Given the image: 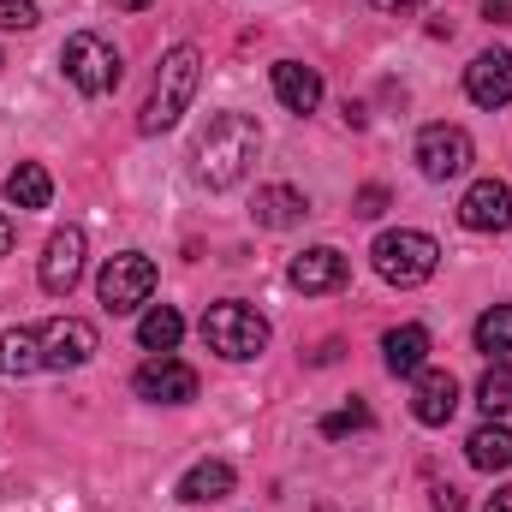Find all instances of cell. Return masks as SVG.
Masks as SVG:
<instances>
[{
	"label": "cell",
	"instance_id": "cell-1",
	"mask_svg": "<svg viewBox=\"0 0 512 512\" xmlns=\"http://www.w3.org/2000/svg\"><path fill=\"white\" fill-rule=\"evenodd\" d=\"M256 155H262V126H256L251 114H215L209 131L197 137V149H191L197 179H203L209 191H233V185L256 167Z\"/></svg>",
	"mask_w": 512,
	"mask_h": 512
},
{
	"label": "cell",
	"instance_id": "cell-2",
	"mask_svg": "<svg viewBox=\"0 0 512 512\" xmlns=\"http://www.w3.org/2000/svg\"><path fill=\"white\" fill-rule=\"evenodd\" d=\"M197 78H203V54L191 48V42H179V48H167L161 54V66H155V84H149V102H143V114H137V131H167L179 126V114L191 108V96H197Z\"/></svg>",
	"mask_w": 512,
	"mask_h": 512
},
{
	"label": "cell",
	"instance_id": "cell-3",
	"mask_svg": "<svg viewBox=\"0 0 512 512\" xmlns=\"http://www.w3.org/2000/svg\"><path fill=\"white\" fill-rule=\"evenodd\" d=\"M203 346L221 352L227 364H251L268 352V316L251 310L245 298H221L203 310Z\"/></svg>",
	"mask_w": 512,
	"mask_h": 512
},
{
	"label": "cell",
	"instance_id": "cell-4",
	"mask_svg": "<svg viewBox=\"0 0 512 512\" xmlns=\"http://www.w3.org/2000/svg\"><path fill=\"white\" fill-rule=\"evenodd\" d=\"M370 256H376V274H382L387 286H423V280L441 268V245H435L429 233H417V227L382 233Z\"/></svg>",
	"mask_w": 512,
	"mask_h": 512
},
{
	"label": "cell",
	"instance_id": "cell-5",
	"mask_svg": "<svg viewBox=\"0 0 512 512\" xmlns=\"http://www.w3.org/2000/svg\"><path fill=\"white\" fill-rule=\"evenodd\" d=\"M60 66H66V78H72L78 96H108V90L120 84V54H114V42L96 36V30H72L66 48H60Z\"/></svg>",
	"mask_w": 512,
	"mask_h": 512
},
{
	"label": "cell",
	"instance_id": "cell-6",
	"mask_svg": "<svg viewBox=\"0 0 512 512\" xmlns=\"http://www.w3.org/2000/svg\"><path fill=\"white\" fill-rule=\"evenodd\" d=\"M96 292H102V304L114 310V316H126V310H143L149 304V292H155V262L143 251H120L102 262V280H96Z\"/></svg>",
	"mask_w": 512,
	"mask_h": 512
},
{
	"label": "cell",
	"instance_id": "cell-7",
	"mask_svg": "<svg viewBox=\"0 0 512 512\" xmlns=\"http://www.w3.org/2000/svg\"><path fill=\"white\" fill-rule=\"evenodd\" d=\"M417 173L423 179H435V185H447V179H459L471 161H477V149H471V131L465 126H423L417 131Z\"/></svg>",
	"mask_w": 512,
	"mask_h": 512
},
{
	"label": "cell",
	"instance_id": "cell-8",
	"mask_svg": "<svg viewBox=\"0 0 512 512\" xmlns=\"http://www.w3.org/2000/svg\"><path fill=\"white\" fill-rule=\"evenodd\" d=\"M137 399H149V405H191L197 399V370L191 364H179L173 352H149V364H137Z\"/></svg>",
	"mask_w": 512,
	"mask_h": 512
},
{
	"label": "cell",
	"instance_id": "cell-9",
	"mask_svg": "<svg viewBox=\"0 0 512 512\" xmlns=\"http://www.w3.org/2000/svg\"><path fill=\"white\" fill-rule=\"evenodd\" d=\"M96 328L84 316H54L42 322V370H84L96 358Z\"/></svg>",
	"mask_w": 512,
	"mask_h": 512
},
{
	"label": "cell",
	"instance_id": "cell-10",
	"mask_svg": "<svg viewBox=\"0 0 512 512\" xmlns=\"http://www.w3.org/2000/svg\"><path fill=\"white\" fill-rule=\"evenodd\" d=\"M84 256H90V245H84V227H60V233L42 245V268H36L42 292H48V298H66V292L84 280Z\"/></svg>",
	"mask_w": 512,
	"mask_h": 512
},
{
	"label": "cell",
	"instance_id": "cell-11",
	"mask_svg": "<svg viewBox=\"0 0 512 512\" xmlns=\"http://www.w3.org/2000/svg\"><path fill=\"white\" fill-rule=\"evenodd\" d=\"M459 227L465 233H507L512 227V185L507 179H477L459 197Z\"/></svg>",
	"mask_w": 512,
	"mask_h": 512
},
{
	"label": "cell",
	"instance_id": "cell-12",
	"mask_svg": "<svg viewBox=\"0 0 512 512\" xmlns=\"http://www.w3.org/2000/svg\"><path fill=\"white\" fill-rule=\"evenodd\" d=\"M411 417L423 423V429H441V423H453V411H459V382H453V370H417L411 376Z\"/></svg>",
	"mask_w": 512,
	"mask_h": 512
},
{
	"label": "cell",
	"instance_id": "cell-13",
	"mask_svg": "<svg viewBox=\"0 0 512 512\" xmlns=\"http://www.w3.org/2000/svg\"><path fill=\"white\" fill-rule=\"evenodd\" d=\"M465 96L477 108H507L512 102V48H489L465 66Z\"/></svg>",
	"mask_w": 512,
	"mask_h": 512
},
{
	"label": "cell",
	"instance_id": "cell-14",
	"mask_svg": "<svg viewBox=\"0 0 512 512\" xmlns=\"http://www.w3.org/2000/svg\"><path fill=\"white\" fill-rule=\"evenodd\" d=\"M346 274H352V262L334 251V245H316V251L292 256V268H286V280H292L298 292H340Z\"/></svg>",
	"mask_w": 512,
	"mask_h": 512
},
{
	"label": "cell",
	"instance_id": "cell-15",
	"mask_svg": "<svg viewBox=\"0 0 512 512\" xmlns=\"http://www.w3.org/2000/svg\"><path fill=\"white\" fill-rule=\"evenodd\" d=\"M274 102H280L286 114H316V102H322V72L304 66V60H280V66H274Z\"/></svg>",
	"mask_w": 512,
	"mask_h": 512
},
{
	"label": "cell",
	"instance_id": "cell-16",
	"mask_svg": "<svg viewBox=\"0 0 512 512\" xmlns=\"http://www.w3.org/2000/svg\"><path fill=\"white\" fill-rule=\"evenodd\" d=\"M233 483H239V471H233L227 459H203V465H191V471L179 477V501H185V507H215V501L233 495Z\"/></svg>",
	"mask_w": 512,
	"mask_h": 512
},
{
	"label": "cell",
	"instance_id": "cell-17",
	"mask_svg": "<svg viewBox=\"0 0 512 512\" xmlns=\"http://www.w3.org/2000/svg\"><path fill=\"white\" fill-rule=\"evenodd\" d=\"M256 227H268V233H286V227H298L304 215H310V197L298 191V185H262L251 203Z\"/></svg>",
	"mask_w": 512,
	"mask_h": 512
},
{
	"label": "cell",
	"instance_id": "cell-18",
	"mask_svg": "<svg viewBox=\"0 0 512 512\" xmlns=\"http://www.w3.org/2000/svg\"><path fill=\"white\" fill-rule=\"evenodd\" d=\"M382 358H387V370H393V376H417V370L429 364V328H417V322L387 328Z\"/></svg>",
	"mask_w": 512,
	"mask_h": 512
},
{
	"label": "cell",
	"instance_id": "cell-19",
	"mask_svg": "<svg viewBox=\"0 0 512 512\" xmlns=\"http://www.w3.org/2000/svg\"><path fill=\"white\" fill-rule=\"evenodd\" d=\"M42 370V328H6L0 334V376H36Z\"/></svg>",
	"mask_w": 512,
	"mask_h": 512
},
{
	"label": "cell",
	"instance_id": "cell-20",
	"mask_svg": "<svg viewBox=\"0 0 512 512\" xmlns=\"http://www.w3.org/2000/svg\"><path fill=\"white\" fill-rule=\"evenodd\" d=\"M465 459H471L477 471H507L512 465V429L501 423V417H489V423L465 441Z\"/></svg>",
	"mask_w": 512,
	"mask_h": 512
},
{
	"label": "cell",
	"instance_id": "cell-21",
	"mask_svg": "<svg viewBox=\"0 0 512 512\" xmlns=\"http://www.w3.org/2000/svg\"><path fill=\"white\" fill-rule=\"evenodd\" d=\"M48 197H54V179H48V167H36V161H18V167L6 173V203H12V209H48Z\"/></svg>",
	"mask_w": 512,
	"mask_h": 512
},
{
	"label": "cell",
	"instance_id": "cell-22",
	"mask_svg": "<svg viewBox=\"0 0 512 512\" xmlns=\"http://www.w3.org/2000/svg\"><path fill=\"white\" fill-rule=\"evenodd\" d=\"M179 340H185V316H179L173 304L143 310V322H137V346H143V352H173Z\"/></svg>",
	"mask_w": 512,
	"mask_h": 512
},
{
	"label": "cell",
	"instance_id": "cell-23",
	"mask_svg": "<svg viewBox=\"0 0 512 512\" xmlns=\"http://www.w3.org/2000/svg\"><path fill=\"white\" fill-rule=\"evenodd\" d=\"M477 405H483V417H507L512 411V364L507 358H495V364L483 370V382H477Z\"/></svg>",
	"mask_w": 512,
	"mask_h": 512
},
{
	"label": "cell",
	"instance_id": "cell-24",
	"mask_svg": "<svg viewBox=\"0 0 512 512\" xmlns=\"http://www.w3.org/2000/svg\"><path fill=\"white\" fill-rule=\"evenodd\" d=\"M477 352H489V358L512 352V304H495V310L477 316Z\"/></svg>",
	"mask_w": 512,
	"mask_h": 512
},
{
	"label": "cell",
	"instance_id": "cell-25",
	"mask_svg": "<svg viewBox=\"0 0 512 512\" xmlns=\"http://www.w3.org/2000/svg\"><path fill=\"white\" fill-rule=\"evenodd\" d=\"M376 417H370V405H346V411H328L322 417V441H340V435H352V429H370Z\"/></svg>",
	"mask_w": 512,
	"mask_h": 512
},
{
	"label": "cell",
	"instance_id": "cell-26",
	"mask_svg": "<svg viewBox=\"0 0 512 512\" xmlns=\"http://www.w3.org/2000/svg\"><path fill=\"white\" fill-rule=\"evenodd\" d=\"M36 24H42L36 0H0V30H36Z\"/></svg>",
	"mask_w": 512,
	"mask_h": 512
},
{
	"label": "cell",
	"instance_id": "cell-27",
	"mask_svg": "<svg viewBox=\"0 0 512 512\" xmlns=\"http://www.w3.org/2000/svg\"><path fill=\"white\" fill-rule=\"evenodd\" d=\"M382 209H387V185H364L358 203H352V215H364V221H376Z\"/></svg>",
	"mask_w": 512,
	"mask_h": 512
},
{
	"label": "cell",
	"instance_id": "cell-28",
	"mask_svg": "<svg viewBox=\"0 0 512 512\" xmlns=\"http://www.w3.org/2000/svg\"><path fill=\"white\" fill-rule=\"evenodd\" d=\"M435 512H465V495H459L453 483H441V489H435Z\"/></svg>",
	"mask_w": 512,
	"mask_h": 512
},
{
	"label": "cell",
	"instance_id": "cell-29",
	"mask_svg": "<svg viewBox=\"0 0 512 512\" xmlns=\"http://www.w3.org/2000/svg\"><path fill=\"white\" fill-rule=\"evenodd\" d=\"M370 6H376V12H387V18H411L423 0H370Z\"/></svg>",
	"mask_w": 512,
	"mask_h": 512
},
{
	"label": "cell",
	"instance_id": "cell-30",
	"mask_svg": "<svg viewBox=\"0 0 512 512\" xmlns=\"http://www.w3.org/2000/svg\"><path fill=\"white\" fill-rule=\"evenodd\" d=\"M483 18L489 24H512V0H483Z\"/></svg>",
	"mask_w": 512,
	"mask_h": 512
},
{
	"label": "cell",
	"instance_id": "cell-31",
	"mask_svg": "<svg viewBox=\"0 0 512 512\" xmlns=\"http://www.w3.org/2000/svg\"><path fill=\"white\" fill-rule=\"evenodd\" d=\"M483 512H512V483L501 489V495H489V507H483Z\"/></svg>",
	"mask_w": 512,
	"mask_h": 512
},
{
	"label": "cell",
	"instance_id": "cell-32",
	"mask_svg": "<svg viewBox=\"0 0 512 512\" xmlns=\"http://www.w3.org/2000/svg\"><path fill=\"white\" fill-rule=\"evenodd\" d=\"M12 251V221H6V215H0V256Z\"/></svg>",
	"mask_w": 512,
	"mask_h": 512
},
{
	"label": "cell",
	"instance_id": "cell-33",
	"mask_svg": "<svg viewBox=\"0 0 512 512\" xmlns=\"http://www.w3.org/2000/svg\"><path fill=\"white\" fill-rule=\"evenodd\" d=\"M114 6H126V12H143V6H149V0H114Z\"/></svg>",
	"mask_w": 512,
	"mask_h": 512
}]
</instances>
